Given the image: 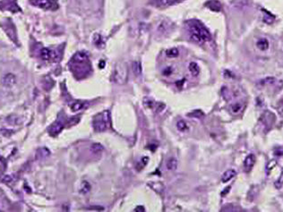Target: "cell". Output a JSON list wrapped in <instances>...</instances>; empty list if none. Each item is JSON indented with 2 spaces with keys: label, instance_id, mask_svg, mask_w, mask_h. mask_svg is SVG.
I'll list each match as a JSON object with an SVG mask.
<instances>
[{
  "label": "cell",
  "instance_id": "1",
  "mask_svg": "<svg viewBox=\"0 0 283 212\" xmlns=\"http://www.w3.org/2000/svg\"><path fill=\"white\" fill-rule=\"evenodd\" d=\"M188 32L191 39L195 42L203 43L211 39V34L208 30L201 22L197 21H192L188 22Z\"/></svg>",
  "mask_w": 283,
  "mask_h": 212
},
{
  "label": "cell",
  "instance_id": "2",
  "mask_svg": "<svg viewBox=\"0 0 283 212\" xmlns=\"http://www.w3.org/2000/svg\"><path fill=\"white\" fill-rule=\"evenodd\" d=\"M110 122V115L109 111H103L95 116L93 120V128L96 132H104L109 127Z\"/></svg>",
  "mask_w": 283,
  "mask_h": 212
},
{
  "label": "cell",
  "instance_id": "3",
  "mask_svg": "<svg viewBox=\"0 0 283 212\" xmlns=\"http://www.w3.org/2000/svg\"><path fill=\"white\" fill-rule=\"evenodd\" d=\"M127 78V72L125 66H123L121 64L117 65L114 73V80L115 82L119 84H123L125 83Z\"/></svg>",
  "mask_w": 283,
  "mask_h": 212
},
{
  "label": "cell",
  "instance_id": "4",
  "mask_svg": "<svg viewBox=\"0 0 283 212\" xmlns=\"http://www.w3.org/2000/svg\"><path fill=\"white\" fill-rule=\"evenodd\" d=\"M31 4L45 10H56L58 7L55 0H31Z\"/></svg>",
  "mask_w": 283,
  "mask_h": 212
},
{
  "label": "cell",
  "instance_id": "5",
  "mask_svg": "<svg viewBox=\"0 0 283 212\" xmlns=\"http://www.w3.org/2000/svg\"><path fill=\"white\" fill-rule=\"evenodd\" d=\"M40 57L45 61H57L58 60V55L57 51L50 50L48 48H42L40 50Z\"/></svg>",
  "mask_w": 283,
  "mask_h": 212
},
{
  "label": "cell",
  "instance_id": "6",
  "mask_svg": "<svg viewBox=\"0 0 283 212\" xmlns=\"http://www.w3.org/2000/svg\"><path fill=\"white\" fill-rule=\"evenodd\" d=\"M63 128H64V124L61 121H57L48 128V132L51 136L55 137L61 132Z\"/></svg>",
  "mask_w": 283,
  "mask_h": 212
},
{
  "label": "cell",
  "instance_id": "7",
  "mask_svg": "<svg viewBox=\"0 0 283 212\" xmlns=\"http://www.w3.org/2000/svg\"><path fill=\"white\" fill-rule=\"evenodd\" d=\"M255 156L254 154H249L247 157H245L244 161V170L246 173H249L253 167L255 166Z\"/></svg>",
  "mask_w": 283,
  "mask_h": 212
},
{
  "label": "cell",
  "instance_id": "8",
  "mask_svg": "<svg viewBox=\"0 0 283 212\" xmlns=\"http://www.w3.org/2000/svg\"><path fill=\"white\" fill-rule=\"evenodd\" d=\"M87 61L88 55L85 52H77L72 58V62H74L75 64H84Z\"/></svg>",
  "mask_w": 283,
  "mask_h": 212
},
{
  "label": "cell",
  "instance_id": "9",
  "mask_svg": "<svg viewBox=\"0 0 283 212\" xmlns=\"http://www.w3.org/2000/svg\"><path fill=\"white\" fill-rule=\"evenodd\" d=\"M204 6L210 10L214 11V12H219L222 8L221 4L218 0H209L204 4Z\"/></svg>",
  "mask_w": 283,
  "mask_h": 212
},
{
  "label": "cell",
  "instance_id": "10",
  "mask_svg": "<svg viewBox=\"0 0 283 212\" xmlns=\"http://www.w3.org/2000/svg\"><path fill=\"white\" fill-rule=\"evenodd\" d=\"M3 84L6 87H12L15 83V76L13 74H6L3 77Z\"/></svg>",
  "mask_w": 283,
  "mask_h": 212
},
{
  "label": "cell",
  "instance_id": "11",
  "mask_svg": "<svg viewBox=\"0 0 283 212\" xmlns=\"http://www.w3.org/2000/svg\"><path fill=\"white\" fill-rule=\"evenodd\" d=\"M69 106H70L71 110L73 111V112H76V111L81 110V109H84L89 105H88V103H85V102L75 101L73 102V103H71Z\"/></svg>",
  "mask_w": 283,
  "mask_h": 212
},
{
  "label": "cell",
  "instance_id": "12",
  "mask_svg": "<svg viewBox=\"0 0 283 212\" xmlns=\"http://www.w3.org/2000/svg\"><path fill=\"white\" fill-rule=\"evenodd\" d=\"M244 107H245V104H244V103H242V102H236V103H233V104L230 106L229 110H230V112H231L233 115H237V114H239L241 111L243 110Z\"/></svg>",
  "mask_w": 283,
  "mask_h": 212
},
{
  "label": "cell",
  "instance_id": "13",
  "mask_svg": "<svg viewBox=\"0 0 283 212\" xmlns=\"http://www.w3.org/2000/svg\"><path fill=\"white\" fill-rule=\"evenodd\" d=\"M236 171L234 169H228L226 172H224V174L221 176V181L222 183H227L229 180H231L235 175H236Z\"/></svg>",
  "mask_w": 283,
  "mask_h": 212
},
{
  "label": "cell",
  "instance_id": "14",
  "mask_svg": "<svg viewBox=\"0 0 283 212\" xmlns=\"http://www.w3.org/2000/svg\"><path fill=\"white\" fill-rule=\"evenodd\" d=\"M256 45H257V47H258L260 50L265 51V50H267V49L269 48V41L267 40V39L263 38V39H260L257 41Z\"/></svg>",
  "mask_w": 283,
  "mask_h": 212
},
{
  "label": "cell",
  "instance_id": "15",
  "mask_svg": "<svg viewBox=\"0 0 283 212\" xmlns=\"http://www.w3.org/2000/svg\"><path fill=\"white\" fill-rule=\"evenodd\" d=\"M92 40H93V43H94L95 45L98 47H104L105 42H104L103 37H102L100 34H99V33H95L94 35H93V39H92Z\"/></svg>",
  "mask_w": 283,
  "mask_h": 212
},
{
  "label": "cell",
  "instance_id": "16",
  "mask_svg": "<svg viewBox=\"0 0 283 212\" xmlns=\"http://www.w3.org/2000/svg\"><path fill=\"white\" fill-rule=\"evenodd\" d=\"M167 168L170 171H174L178 167V160L175 157H170V159L167 161Z\"/></svg>",
  "mask_w": 283,
  "mask_h": 212
},
{
  "label": "cell",
  "instance_id": "17",
  "mask_svg": "<svg viewBox=\"0 0 283 212\" xmlns=\"http://www.w3.org/2000/svg\"><path fill=\"white\" fill-rule=\"evenodd\" d=\"M189 71H190V73L192 74L193 76H197L200 73V68H199L198 65L196 64V63H195V62H192V63H190L189 64Z\"/></svg>",
  "mask_w": 283,
  "mask_h": 212
},
{
  "label": "cell",
  "instance_id": "18",
  "mask_svg": "<svg viewBox=\"0 0 283 212\" xmlns=\"http://www.w3.org/2000/svg\"><path fill=\"white\" fill-rule=\"evenodd\" d=\"M91 188H92L91 185L87 181H84L82 182L81 186H80V193L82 194H87L91 191Z\"/></svg>",
  "mask_w": 283,
  "mask_h": 212
},
{
  "label": "cell",
  "instance_id": "19",
  "mask_svg": "<svg viewBox=\"0 0 283 212\" xmlns=\"http://www.w3.org/2000/svg\"><path fill=\"white\" fill-rule=\"evenodd\" d=\"M50 154V151L47 149V148H40L37 151V158H45Z\"/></svg>",
  "mask_w": 283,
  "mask_h": 212
},
{
  "label": "cell",
  "instance_id": "20",
  "mask_svg": "<svg viewBox=\"0 0 283 212\" xmlns=\"http://www.w3.org/2000/svg\"><path fill=\"white\" fill-rule=\"evenodd\" d=\"M133 71L135 74V75H140L142 74V65L140 62L135 61V62L133 63Z\"/></svg>",
  "mask_w": 283,
  "mask_h": 212
},
{
  "label": "cell",
  "instance_id": "21",
  "mask_svg": "<svg viewBox=\"0 0 283 212\" xmlns=\"http://www.w3.org/2000/svg\"><path fill=\"white\" fill-rule=\"evenodd\" d=\"M104 149V147L100 144V143H93L92 144L91 146V150L93 152V153H99V152H101Z\"/></svg>",
  "mask_w": 283,
  "mask_h": 212
},
{
  "label": "cell",
  "instance_id": "22",
  "mask_svg": "<svg viewBox=\"0 0 283 212\" xmlns=\"http://www.w3.org/2000/svg\"><path fill=\"white\" fill-rule=\"evenodd\" d=\"M274 186H275V188L276 189H281V187L283 186V168L282 170H281V175L280 176L278 177V179L275 181V183H274Z\"/></svg>",
  "mask_w": 283,
  "mask_h": 212
},
{
  "label": "cell",
  "instance_id": "23",
  "mask_svg": "<svg viewBox=\"0 0 283 212\" xmlns=\"http://www.w3.org/2000/svg\"><path fill=\"white\" fill-rule=\"evenodd\" d=\"M166 55H167V56H169V57H177L178 55H179V52H178V48L173 47V48L168 49L166 51Z\"/></svg>",
  "mask_w": 283,
  "mask_h": 212
},
{
  "label": "cell",
  "instance_id": "24",
  "mask_svg": "<svg viewBox=\"0 0 283 212\" xmlns=\"http://www.w3.org/2000/svg\"><path fill=\"white\" fill-rule=\"evenodd\" d=\"M177 128L179 130L180 132H185V131H187V123L185 122V121H183V120H179L178 123H177Z\"/></svg>",
  "mask_w": 283,
  "mask_h": 212
},
{
  "label": "cell",
  "instance_id": "25",
  "mask_svg": "<svg viewBox=\"0 0 283 212\" xmlns=\"http://www.w3.org/2000/svg\"><path fill=\"white\" fill-rule=\"evenodd\" d=\"M6 169V162L4 158L0 157V178L4 175Z\"/></svg>",
  "mask_w": 283,
  "mask_h": 212
},
{
  "label": "cell",
  "instance_id": "26",
  "mask_svg": "<svg viewBox=\"0 0 283 212\" xmlns=\"http://www.w3.org/2000/svg\"><path fill=\"white\" fill-rule=\"evenodd\" d=\"M148 160H149V157H142L141 160H140V162H139V163L137 164V167H136V168H137V170H139V171H140L141 169H142V168H143L144 166L147 165V163H148Z\"/></svg>",
  "mask_w": 283,
  "mask_h": 212
},
{
  "label": "cell",
  "instance_id": "27",
  "mask_svg": "<svg viewBox=\"0 0 283 212\" xmlns=\"http://www.w3.org/2000/svg\"><path fill=\"white\" fill-rule=\"evenodd\" d=\"M275 83V79L272 78V77H269V78H265L263 79L259 82L260 85H263V86H266V85H270V84H273Z\"/></svg>",
  "mask_w": 283,
  "mask_h": 212
},
{
  "label": "cell",
  "instance_id": "28",
  "mask_svg": "<svg viewBox=\"0 0 283 212\" xmlns=\"http://www.w3.org/2000/svg\"><path fill=\"white\" fill-rule=\"evenodd\" d=\"M3 182L6 183V184H12L13 182H14V175H6L3 178Z\"/></svg>",
  "mask_w": 283,
  "mask_h": 212
},
{
  "label": "cell",
  "instance_id": "29",
  "mask_svg": "<svg viewBox=\"0 0 283 212\" xmlns=\"http://www.w3.org/2000/svg\"><path fill=\"white\" fill-rule=\"evenodd\" d=\"M143 103L146 106V108H153V107L155 105V103L152 101L151 100H150V99H144V102Z\"/></svg>",
  "mask_w": 283,
  "mask_h": 212
},
{
  "label": "cell",
  "instance_id": "30",
  "mask_svg": "<svg viewBox=\"0 0 283 212\" xmlns=\"http://www.w3.org/2000/svg\"><path fill=\"white\" fill-rule=\"evenodd\" d=\"M168 27H169V24L166 23L165 22H162L161 24H160V26H159L158 31H161V32H164V31H166L168 30Z\"/></svg>",
  "mask_w": 283,
  "mask_h": 212
},
{
  "label": "cell",
  "instance_id": "31",
  "mask_svg": "<svg viewBox=\"0 0 283 212\" xmlns=\"http://www.w3.org/2000/svg\"><path fill=\"white\" fill-rule=\"evenodd\" d=\"M188 116H192L193 117H201V116H203V112H202V111L195 110V111H194L193 113L189 114Z\"/></svg>",
  "mask_w": 283,
  "mask_h": 212
},
{
  "label": "cell",
  "instance_id": "32",
  "mask_svg": "<svg viewBox=\"0 0 283 212\" xmlns=\"http://www.w3.org/2000/svg\"><path fill=\"white\" fill-rule=\"evenodd\" d=\"M274 21L273 15H265L264 17V22H267V23H272Z\"/></svg>",
  "mask_w": 283,
  "mask_h": 212
},
{
  "label": "cell",
  "instance_id": "33",
  "mask_svg": "<svg viewBox=\"0 0 283 212\" xmlns=\"http://www.w3.org/2000/svg\"><path fill=\"white\" fill-rule=\"evenodd\" d=\"M79 120H80V117L71 118V119L68 121V124H69V125H74V124H77L79 122Z\"/></svg>",
  "mask_w": 283,
  "mask_h": 212
},
{
  "label": "cell",
  "instance_id": "34",
  "mask_svg": "<svg viewBox=\"0 0 283 212\" xmlns=\"http://www.w3.org/2000/svg\"><path fill=\"white\" fill-rule=\"evenodd\" d=\"M156 106H157V112H161V111L163 110V108H165V105L162 104V103H157Z\"/></svg>",
  "mask_w": 283,
  "mask_h": 212
},
{
  "label": "cell",
  "instance_id": "35",
  "mask_svg": "<svg viewBox=\"0 0 283 212\" xmlns=\"http://www.w3.org/2000/svg\"><path fill=\"white\" fill-rule=\"evenodd\" d=\"M164 1H165L166 5H173V4H176V3L179 2L181 0H164Z\"/></svg>",
  "mask_w": 283,
  "mask_h": 212
},
{
  "label": "cell",
  "instance_id": "36",
  "mask_svg": "<svg viewBox=\"0 0 283 212\" xmlns=\"http://www.w3.org/2000/svg\"><path fill=\"white\" fill-rule=\"evenodd\" d=\"M172 73V69L170 67H167L164 71H163V74L164 75H170Z\"/></svg>",
  "mask_w": 283,
  "mask_h": 212
},
{
  "label": "cell",
  "instance_id": "37",
  "mask_svg": "<svg viewBox=\"0 0 283 212\" xmlns=\"http://www.w3.org/2000/svg\"><path fill=\"white\" fill-rule=\"evenodd\" d=\"M134 211L136 212H143L144 211V208L143 207H142V206H138V207H136V209L134 210Z\"/></svg>",
  "mask_w": 283,
  "mask_h": 212
},
{
  "label": "cell",
  "instance_id": "38",
  "mask_svg": "<svg viewBox=\"0 0 283 212\" xmlns=\"http://www.w3.org/2000/svg\"><path fill=\"white\" fill-rule=\"evenodd\" d=\"M229 189H230V186H228V187H227L226 190H225L224 192H222V194H221V195H222V196H225V194H226L227 193H228V192L229 191Z\"/></svg>",
  "mask_w": 283,
  "mask_h": 212
},
{
  "label": "cell",
  "instance_id": "39",
  "mask_svg": "<svg viewBox=\"0 0 283 212\" xmlns=\"http://www.w3.org/2000/svg\"><path fill=\"white\" fill-rule=\"evenodd\" d=\"M104 62H101V63H100V68H103L104 66Z\"/></svg>",
  "mask_w": 283,
  "mask_h": 212
}]
</instances>
